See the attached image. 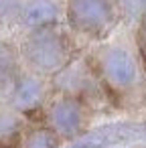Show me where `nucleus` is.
I'll return each mask as SVG.
<instances>
[{"instance_id": "obj_1", "label": "nucleus", "mask_w": 146, "mask_h": 148, "mask_svg": "<svg viewBox=\"0 0 146 148\" xmlns=\"http://www.w3.org/2000/svg\"><path fill=\"white\" fill-rule=\"evenodd\" d=\"M23 61L29 71L39 77L59 75L71 61V47L67 37L57 29H41L27 33L21 45Z\"/></svg>"}, {"instance_id": "obj_2", "label": "nucleus", "mask_w": 146, "mask_h": 148, "mask_svg": "<svg viewBox=\"0 0 146 148\" xmlns=\"http://www.w3.org/2000/svg\"><path fill=\"white\" fill-rule=\"evenodd\" d=\"M97 69L114 91H130L140 79L138 61L124 45H106L97 53Z\"/></svg>"}, {"instance_id": "obj_3", "label": "nucleus", "mask_w": 146, "mask_h": 148, "mask_svg": "<svg viewBox=\"0 0 146 148\" xmlns=\"http://www.w3.org/2000/svg\"><path fill=\"white\" fill-rule=\"evenodd\" d=\"M65 16L69 27L85 37H101L116 21V8L110 0H67Z\"/></svg>"}, {"instance_id": "obj_4", "label": "nucleus", "mask_w": 146, "mask_h": 148, "mask_svg": "<svg viewBox=\"0 0 146 148\" xmlns=\"http://www.w3.org/2000/svg\"><path fill=\"white\" fill-rule=\"evenodd\" d=\"M85 106L77 95L63 93L51 101L47 108V128L59 138L69 140L83 132L85 128Z\"/></svg>"}, {"instance_id": "obj_5", "label": "nucleus", "mask_w": 146, "mask_h": 148, "mask_svg": "<svg viewBox=\"0 0 146 148\" xmlns=\"http://www.w3.org/2000/svg\"><path fill=\"white\" fill-rule=\"evenodd\" d=\"M47 97V85L43 77L35 73H21L12 79L8 89V110L14 114L37 112Z\"/></svg>"}, {"instance_id": "obj_6", "label": "nucleus", "mask_w": 146, "mask_h": 148, "mask_svg": "<svg viewBox=\"0 0 146 148\" xmlns=\"http://www.w3.org/2000/svg\"><path fill=\"white\" fill-rule=\"evenodd\" d=\"M59 4L57 0H25L21 12H19V25L31 31H41V29H51L59 21Z\"/></svg>"}, {"instance_id": "obj_7", "label": "nucleus", "mask_w": 146, "mask_h": 148, "mask_svg": "<svg viewBox=\"0 0 146 148\" xmlns=\"http://www.w3.org/2000/svg\"><path fill=\"white\" fill-rule=\"evenodd\" d=\"M59 138L45 126V128H35L25 136L23 148H59Z\"/></svg>"}, {"instance_id": "obj_8", "label": "nucleus", "mask_w": 146, "mask_h": 148, "mask_svg": "<svg viewBox=\"0 0 146 148\" xmlns=\"http://www.w3.org/2000/svg\"><path fill=\"white\" fill-rule=\"evenodd\" d=\"M23 0H0V27H6L19 21Z\"/></svg>"}, {"instance_id": "obj_9", "label": "nucleus", "mask_w": 146, "mask_h": 148, "mask_svg": "<svg viewBox=\"0 0 146 148\" xmlns=\"http://www.w3.org/2000/svg\"><path fill=\"white\" fill-rule=\"evenodd\" d=\"M16 124V118H14V112H10L8 108H2L0 106V138L6 136L12 126Z\"/></svg>"}, {"instance_id": "obj_10", "label": "nucleus", "mask_w": 146, "mask_h": 148, "mask_svg": "<svg viewBox=\"0 0 146 148\" xmlns=\"http://www.w3.org/2000/svg\"><path fill=\"white\" fill-rule=\"evenodd\" d=\"M140 43L146 49V10L142 12V18H140Z\"/></svg>"}, {"instance_id": "obj_11", "label": "nucleus", "mask_w": 146, "mask_h": 148, "mask_svg": "<svg viewBox=\"0 0 146 148\" xmlns=\"http://www.w3.org/2000/svg\"><path fill=\"white\" fill-rule=\"evenodd\" d=\"M144 4H146V0H144ZM144 10H146V8H144Z\"/></svg>"}]
</instances>
